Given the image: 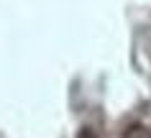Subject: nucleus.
<instances>
[{
	"label": "nucleus",
	"mask_w": 151,
	"mask_h": 138,
	"mask_svg": "<svg viewBox=\"0 0 151 138\" xmlns=\"http://www.w3.org/2000/svg\"><path fill=\"white\" fill-rule=\"evenodd\" d=\"M126 138H151V130H146L143 125H131L126 130Z\"/></svg>",
	"instance_id": "obj_1"
},
{
	"label": "nucleus",
	"mask_w": 151,
	"mask_h": 138,
	"mask_svg": "<svg viewBox=\"0 0 151 138\" xmlns=\"http://www.w3.org/2000/svg\"><path fill=\"white\" fill-rule=\"evenodd\" d=\"M77 138H97V136H95V130H90V128H82L80 133H77Z\"/></svg>",
	"instance_id": "obj_2"
}]
</instances>
